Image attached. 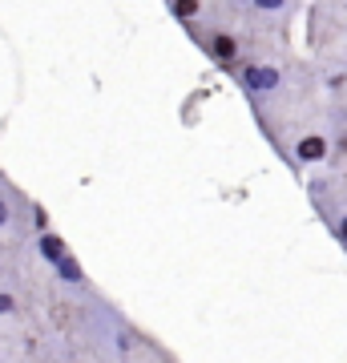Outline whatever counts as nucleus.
<instances>
[{"label":"nucleus","instance_id":"nucleus-1","mask_svg":"<svg viewBox=\"0 0 347 363\" xmlns=\"http://www.w3.org/2000/svg\"><path fill=\"white\" fill-rule=\"evenodd\" d=\"M291 157H295L299 166H323V162H331V138L319 130L299 133L295 145H291Z\"/></svg>","mask_w":347,"mask_h":363},{"label":"nucleus","instance_id":"nucleus-2","mask_svg":"<svg viewBox=\"0 0 347 363\" xmlns=\"http://www.w3.org/2000/svg\"><path fill=\"white\" fill-rule=\"evenodd\" d=\"M206 49H210V57H214L219 65H234V61H238V40H234L231 33H222V28H214V37L206 40Z\"/></svg>","mask_w":347,"mask_h":363},{"label":"nucleus","instance_id":"nucleus-3","mask_svg":"<svg viewBox=\"0 0 347 363\" xmlns=\"http://www.w3.org/2000/svg\"><path fill=\"white\" fill-rule=\"evenodd\" d=\"M37 250H40V259L49 262V267H61V262L69 259V242H65V238H57L53 230L37 238Z\"/></svg>","mask_w":347,"mask_h":363},{"label":"nucleus","instance_id":"nucleus-4","mask_svg":"<svg viewBox=\"0 0 347 363\" xmlns=\"http://www.w3.org/2000/svg\"><path fill=\"white\" fill-rule=\"evenodd\" d=\"M53 271H57V279H61V283H85V271H81V262L73 259V255H69L61 267H53Z\"/></svg>","mask_w":347,"mask_h":363},{"label":"nucleus","instance_id":"nucleus-5","mask_svg":"<svg viewBox=\"0 0 347 363\" xmlns=\"http://www.w3.org/2000/svg\"><path fill=\"white\" fill-rule=\"evenodd\" d=\"M331 226H335V234H339V242L347 247V210H343V214H335V218H331Z\"/></svg>","mask_w":347,"mask_h":363},{"label":"nucleus","instance_id":"nucleus-6","mask_svg":"<svg viewBox=\"0 0 347 363\" xmlns=\"http://www.w3.org/2000/svg\"><path fill=\"white\" fill-rule=\"evenodd\" d=\"M16 311V298L9 291H0V315H13Z\"/></svg>","mask_w":347,"mask_h":363},{"label":"nucleus","instance_id":"nucleus-7","mask_svg":"<svg viewBox=\"0 0 347 363\" xmlns=\"http://www.w3.org/2000/svg\"><path fill=\"white\" fill-rule=\"evenodd\" d=\"M9 222H13V206H9V202H4V198H0V230H4V226H9Z\"/></svg>","mask_w":347,"mask_h":363}]
</instances>
